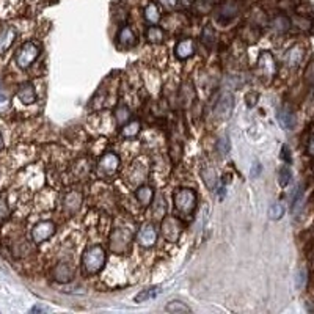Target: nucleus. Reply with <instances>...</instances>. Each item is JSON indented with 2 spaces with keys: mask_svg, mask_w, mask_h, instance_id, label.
<instances>
[{
  "mask_svg": "<svg viewBox=\"0 0 314 314\" xmlns=\"http://www.w3.org/2000/svg\"><path fill=\"white\" fill-rule=\"evenodd\" d=\"M82 264L88 273H97L101 272L106 264V251L101 245H93L84 253Z\"/></svg>",
  "mask_w": 314,
  "mask_h": 314,
  "instance_id": "1",
  "label": "nucleus"
},
{
  "mask_svg": "<svg viewBox=\"0 0 314 314\" xmlns=\"http://www.w3.org/2000/svg\"><path fill=\"white\" fill-rule=\"evenodd\" d=\"M174 204L181 214H192L196 207V193L192 189H181L174 195Z\"/></svg>",
  "mask_w": 314,
  "mask_h": 314,
  "instance_id": "2",
  "label": "nucleus"
},
{
  "mask_svg": "<svg viewBox=\"0 0 314 314\" xmlns=\"http://www.w3.org/2000/svg\"><path fill=\"white\" fill-rule=\"evenodd\" d=\"M38 55H39V47H38V44L29 41V43L22 44L21 49L17 50L14 60H16V65H17L19 68L27 69V68L36 60Z\"/></svg>",
  "mask_w": 314,
  "mask_h": 314,
  "instance_id": "3",
  "label": "nucleus"
},
{
  "mask_svg": "<svg viewBox=\"0 0 314 314\" xmlns=\"http://www.w3.org/2000/svg\"><path fill=\"white\" fill-rule=\"evenodd\" d=\"M256 71H258V75L264 81H270L273 78V75L277 74V63L273 60V55L267 50H263L259 58H258V65H256Z\"/></svg>",
  "mask_w": 314,
  "mask_h": 314,
  "instance_id": "4",
  "label": "nucleus"
},
{
  "mask_svg": "<svg viewBox=\"0 0 314 314\" xmlns=\"http://www.w3.org/2000/svg\"><path fill=\"white\" fill-rule=\"evenodd\" d=\"M120 168V157L113 152H107L97 162V174L99 176H112Z\"/></svg>",
  "mask_w": 314,
  "mask_h": 314,
  "instance_id": "5",
  "label": "nucleus"
},
{
  "mask_svg": "<svg viewBox=\"0 0 314 314\" xmlns=\"http://www.w3.org/2000/svg\"><path fill=\"white\" fill-rule=\"evenodd\" d=\"M181 232H182V223L176 217L168 215V217L162 222V234H164V238L167 241L176 242L179 239Z\"/></svg>",
  "mask_w": 314,
  "mask_h": 314,
  "instance_id": "6",
  "label": "nucleus"
},
{
  "mask_svg": "<svg viewBox=\"0 0 314 314\" xmlns=\"http://www.w3.org/2000/svg\"><path fill=\"white\" fill-rule=\"evenodd\" d=\"M54 232H55V223L54 222H50V220L39 222L32 229V239L38 244H41V242L50 239L54 236Z\"/></svg>",
  "mask_w": 314,
  "mask_h": 314,
  "instance_id": "7",
  "label": "nucleus"
},
{
  "mask_svg": "<svg viewBox=\"0 0 314 314\" xmlns=\"http://www.w3.org/2000/svg\"><path fill=\"white\" fill-rule=\"evenodd\" d=\"M110 247L115 253H124L130 247V232L126 229H116L112 234Z\"/></svg>",
  "mask_w": 314,
  "mask_h": 314,
  "instance_id": "8",
  "label": "nucleus"
},
{
  "mask_svg": "<svg viewBox=\"0 0 314 314\" xmlns=\"http://www.w3.org/2000/svg\"><path fill=\"white\" fill-rule=\"evenodd\" d=\"M155 241H157V232L151 225L143 226L139 232H137V242L145 248L152 247L155 244Z\"/></svg>",
  "mask_w": 314,
  "mask_h": 314,
  "instance_id": "9",
  "label": "nucleus"
},
{
  "mask_svg": "<svg viewBox=\"0 0 314 314\" xmlns=\"http://www.w3.org/2000/svg\"><path fill=\"white\" fill-rule=\"evenodd\" d=\"M232 107H234V97H232V94L231 93H223L220 96L217 106H215V113H217L219 116H222V118H225V116H228L231 113Z\"/></svg>",
  "mask_w": 314,
  "mask_h": 314,
  "instance_id": "10",
  "label": "nucleus"
},
{
  "mask_svg": "<svg viewBox=\"0 0 314 314\" xmlns=\"http://www.w3.org/2000/svg\"><path fill=\"white\" fill-rule=\"evenodd\" d=\"M16 36L17 32L13 27H5L0 32V54H5L13 46V43L16 41Z\"/></svg>",
  "mask_w": 314,
  "mask_h": 314,
  "instance_id": "11",
  "label": "nucleus"
},
{
  "mask_svg": "<svg viewBox=\"0 0 314 314\" xmlns=\"http://www.w3.org/2000/svg\"><path fill=\"white\" fill-rule=\"evenodd\" d=\"M303 57H305V47L302 44H296V46H292L287 52V57H286V62L291 68H297L302 60H303Z\"/></svg>",
  "mask_w": 314,
  "mask_h": 314,
  "instance_id": "12",
  "label": "nucleus"
},
{
  "mask_svg": "<svg viewBox=\"0 0 314 314\" xmlns=\"http://www.w3.org/2000/svg\"><path fill=\"white\" fill-rule=\"evenodd\" d=\"M74 277V270L71 269L69 264H65V263H60L55 269H54V278L58 281V283H68L71 281Z\"/></svg>",
  "mask_w": 314,
  "mask_h": 314,
  "instance_id": "13",
  "label": "nucleus"
},
{
  "mask_svg": "<svg viewBox=\"0 0 314 314\" xmlns=\"http://www.w3.org/2000/svg\"><path fill=\"white\" fill-rule=\"evenodd\" d=\"M174 52L179 60H186V58H189L195 54V43L192 41V39H182V41L176 44Z\"/></svg>",
  "mask_w": 314,
  "mask_h": 314,
  "instance_id": "14",
  "label": "nucleus"
},
{
  "mask_svg": "<svg viewBox=\"0 0 314 314\" xmlns=\"http://www.w3.org/2000/svg\"><path fill=\"white\" fill-rule=\"evenodd\" d=\"M277 118H278L280 124H281L284 129L291 130V129L296 127V115H294V112H292L291 109H287V107H281V109L278 110Z\"/></svg>",
  "mask_w": 314,
  "mask_h": 314,
  "instance_id": "15",
  "label": "nucleus"
},
{
  "mask_svg": "<svg viewBox=\"0 0 314 314\" xmlns=\"http://www.w3.org/2000/svg\"><path fill=\"white\" fill-rule=\"evenodd\" d=\"M17 97L19 101H22L24 104H33L36 101V91L32 84H22L17 90Z\"/></svg>",
  "mask_w": 314,
  "mask_h": 314,
  "instance_id": "16",
  "label": "nucleus"
},
{
  "mask_svg": "<svg viewBox=\"0 0 314 314\" xmlns=\"http://www.w3.org/2000/svg\"><path fill=\"white\" fill-rule=\"evenodd\" d=\"M135 196H137V200L140 201L142 206H149L152 198H154V190L148 186H142L135 190Z\"/></svg>",
  "mask_w": 314,
  "mask_h": 314,
  "instance_id": "17",
  "label": "nucleus"
},
{
  "mask_svg": "<svg viewBox=\"0 0 314 314\" xmlns=\"http://www.w3.org/2000/svg\"><path fill=\"white\" fill-rule=\"evenodd\" d=\"M118 43L124 47H132L135 44V35L129 27H123L118 33Z\"/></svg>",
  "mask_w": 314,
  "mask_h": 314,
  "instance_id": "18",
  "label": "nucleus"
},
{
  "mask_svg": "<svg viewBox=\"0 0 314 314\" xmlns=\"http://www.w3.org/2000/svg\"><path fill=\"white\" fill-rule=\"evenodd\" d=\"M81 203H82V195L77 192H71L65 198V209H68L69 212H75L81 207Z\"/></svg>",
  "mask_w": 314,
  "mask_h": 314,
  "instance_id": "19",
  "label": "nucleus"
},
{
  "mask_svg": "<svg viewBox=\"0 0 314 314\" xmlns=\"http://www.w3.org/2000/svg\"><path fill=\"white\" fill-rule=\"evenodd\" d=\"M145 19L151 24H157L161 21V11H159V7L155 4H149L146 8H145Z\"/></svg>",
  "mask_w": 314,
  "mask_h": 314,
  "instance_id": "20",
  "label": "nucleus"
},
{
  "mask_svg": "<svg viewBox=\"0 0 314 314\" xmlns=\"http://www.w3.org/2000/svg\"><path fill=\"white\" fill-rule=\"evenodd\" d=\"M215 39H217V38H215L214 27L212 25H204V29L201 32V41H203V44L207 46L209 49H212L214 44H215Z\"/></svg>",
  "mask_w": 314,
  "mask_h": 314,
  "instance_id": "21",
  "label": "nucleus"
},
{
  "mask_svg": "<svg viewBox=\"0 0 314 314\" xmlns=\"http://www.w3.org/2000/svg\"><path fill=\"white\" fill-rule=\"evenodd\" d=\"M201 178H203V181H204L207 189H215V186H217V171H215L214 168L203 170Z\"/></svg>",
  "mask_w": 314,
  "mask_h": 314,
  "instance_id": "22",
  "label": "nucleus"
},
{
  "mask_svg": "<svg viewBox=\"0 0 314 314\" xmlns=\"http://www.w3.org/2000/svg\"><path fill=\"white\" fill-rule=\"evenodd\" d=\"M272 27L277 30V32H280V33H284V32H287L289 30V27H291V21L289 19L286 17V16H277L272 21Z\"/></svg>",
  "mask_w": 314,
  "mask_h": 314,
  "instance_id": "23",
  "label": "nucleus"
},
{
  "mask_svg": "<svg viewBox=\"0 0 314 314\" xmlns=\"http://www.w3.org/2000/svg\"><path fill=\"white\" fill-rule=\"evenodd\" d=\"M146 38L149 39L151 43H155V44H157V43H162V41H164V32H162V29H159V27L154 24L152 27L148 29Z\"/></svg>",
  "mask_w": 314,
  "mask_h": 314,
  "instance_id": "24",
  "label": "nucleus"
},
{
  "mask_svg": "<svg viewBox=\"0 0 314 314\" xmlns=\"http://www.w3.org/2000/svg\"><path fill=\"white\" fill-rule=\"evenodd\" d=\"M284 215V207L280 203H275L269 207V219L270 220H280Z\"/></svg>",
  "mask_w": 314,
  "mask_h": 314,
  "instance_id": "25",
  "label": "nucleus"
},
{
  "mask_svg": "<svg viewBox=\"0 0 314 314\" xmlns=\"http://www.w3.org/2000/svg\"><path fill=\"white\" fill-rule=\"evenodd\" d=\"M129 115H130V112L126 106H120L115 110V118L120 124H126V121L129 120Z\"/></svg>",
  "mask_w": 314,
  "mask_h": 314,
  "instance_id": "26",
  "label": "nucleus"
},
{
  "mask_svg": "<svg viewBox=\"0 0 314 314\" xmlns=\"http://www.w3.org/2000/svg\"><path fill=\"white\" fill-rule=\"evenodd\" d=\"M140 130V123L139 121H130V123H126L124 127H123V135L124 137H135Z\"/></svg>",
  "mask_w": 314,
  "mask_h": 314,
  "instance_id": "27",
  "label": "nucleus"
},
{
  "mask_svg": "<svg viewBox=\"0 0 314 314\" xmlns=\"http://www.w3.org/2000/svg\"><path fill=\"white\" fill-rule=\"evenodd\" d=\"M165 309L168 311V312H190L192 309L187 306V305H184L182 302H170L167 306H165Z\"/></svg>",
  "mask_w": 314,
  "mask_h": 314,
  "instance_id": "28",
  "label": "nucleus"
},
{
  "mask_svg": "<svg viewBox=\"0 0 314 314\" xmlns=\"http://www.w3.org/2000/svg\"><path fill=\"white\" fill-rule=\"evenodd\" d=\"M155 294H157V289H154V287L146 289V291H143V292H140V294H137V296H135V302H137V303H142V302H145V300H148V299L155 297Z\"/></svg>",
  "mask_w": 314,
  "mask_h": 314,
  "instance_id": "29",
  "label": "nucleus"
},
{
  "mask_svg": "<svg viewBox=\"0 0 314 314\" xmlns=\"http://www.w3.org/2000/svg\"><path fill=\"white\" fill-rule=\"evenodd\" d=\"M291 181V170L287 167H283L278 173V184L281 187H286Z\"/></svg>",
  "mask_w": 314,
  "mask_h": 314,
  "instance_id": "30",
  "label": "nucleus"
},
{
  "mask_svg": "<svg viewBox=\"0 0 314 314\" xmlns=\"http://www.w3.org/2000/svg\"><path fill=\"white\" fill-rule=\"evenodd\" d=\"M303 78H305V82H306L308 85L314 87V60L308 63V66H306V69H305Z\"/></svg>",
  "mask_w": 314,
  "mask_h": 314,
  "instance_id": "31",
  "label": "nucleus"
},
{
  "mask_svg": "<svg viewBox=\"0 0 314 314\" xmlns=\"http://www.w3.org/2000/svg\"><path fill=\"white\" fill-rule=\"evenodd\" d=\"M10 217V207L4 198H0V222H4Z\"/></svg>",
  "mask_w": 314,
  "mask_h": 314,
  "instance_id": "32",
  "label": "nucleus"
},
{
  "mask_svg": "<svg viewBox=\"0 0 314 314\" xmlns=\"http://www.w3.org/2000/svg\"><path fill=\"white\" fill-rule=\"evenodd\" d=\"M217 149L220 151L222 155H226V154H228V151H229V142H228L226 137H222V139L217 142Z\"/></svg>",
  "mask_w": 314,
  "mask_h": 314,
  "instance_id": "33",
  "label": "nucleus"
},
{
  "mask_svg": "<svg viewBox=\"0 0 314 314\" xmlns=\"http://www.w3.org/2000/svg\"><path fill=\"white\" fill-rule=\"evenodd\" d=\"M305 284H306V270H305V269H300L299 273H297V277H296V286H297L299 289H302Z\"/></svg>",
  "mask_w": 314,
  "mask_h": 314,
  "instance_id": "34",
  "label": "nucleus"
},
{
  "mask_svg": "<svg viewBox=\"0 0 314 314\" xmlns=\"http://www.w3.org/2000/svg\"><path fill=\"white\" fill-rule=\"evenodd\" d=\"M281 159H284L286 164H291V162H292L291 151H289V148H287L286 145H283V148H281Z\"/></svg>",
  "mask_w": 314,
  "mask_h": 314,
  "instance_id": "35",
  "label": "nucleus"
},
{
  "mask_svg": "<svg viewBox=\"0 0 314 314\" xmlns=\"http://www.w3.org/2000/svg\"><path fill=\"white\" fill-rule=\"evenodd\" d=\"M308 154L311 155V157H314V135L311 137V139H309V142H308Z\"/></svg>",
  "mask_w": 314,
  "mask_h": 314,
  "instance_id": "36",
  "label": "nucleus"
},
{
  "mask_svg": "<svg viewBox=\"0 0 314 314\" xmlns=\"http://www.w3.org/2000/svg\"><path fill=\"white\" fill-rule=\"evenodd\" d=\"M161 4L167 8H173V7H176V4H178V0H161Z\"/></svg>",
  "mask_w": 314,
  "mask_h": 314,
  "instance_id": "37",
  "label": "nucleus"
},
{
  "mask_svg": "<svg viewBox=\"0 0 314 314\" xmlns=\"http://www.w3.org/2000/svg\"><path fill=\"white\" fill-rule=\"evenodd\" d=\"M36 311H46V308H43V306H33L32 312H36Z\"/></svg>",
  "mask_w": 314,
  "mask_h": 314,
  "instance_id": "38",
  "label": "nucleus"
},
{
  "mask_svg": "<svg viewBox=\"0 0 314 314\" xmlns=\"http://www.w3.org/2000/svg\"><path fill=\"white\" fill-rule=\"evenodd\" d=\"M4 148V139H2V134H0V151Z\"/></svg>",
  "mask_w": 314,
  "mask_h": 314,
  "instance_id": "39",
  "label": "nucleus"
},
{
  "mask_svg": "<svg viewBox=\"0 0 314 314\" xmlns=\"http://www.w3.org/2000/svg\"><path fill=\"white\" fill-rule=\"evenodd\" d=\"M207 2H211V4H219V2H222V0H207Z\"/></svg>",
  "mask_w": 314,
  "mask_h": 314,
  "instance_id": "40",
  "label": "nucleus"
},
{
  "mask_svg": "<svg viewBox=\"0 0 314 314\" xmlns=\"http://www.w3.org/2000/svg\"><path fill=\"white\" fill-rule=\"evenodd\" d=\"M5 101V96L4 94H0V102H4Z\"/></svg>",
  "mask_w": 314,
  "mask_h": 314,
  "instance_id": "41",
  "label": "nucleus"
},
{
  "mask_svg": "<svg viewBox=\"0 0 314 314\" xmlns=\"http://www.w3.org/2000/svg\"><path fill=\"white\" fill-rule=\"evenodd\" d=\"M312 170H314V168H312Z\"/></svg>",
  "mask_w": 314,
  "mask_h": 314,
  "instance_id": "42",
  "label": "nucleus"
}]
</instances>
